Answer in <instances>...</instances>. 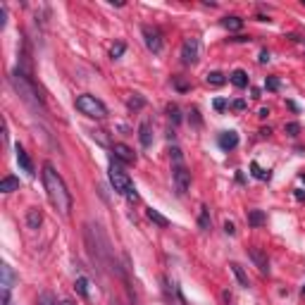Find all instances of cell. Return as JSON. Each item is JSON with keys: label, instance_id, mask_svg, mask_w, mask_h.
I'll return each instance as SVG.
<instances>
[{"label": "cell", "instance_id": "ffe728a7", "mask_svg": "<svg viewBox=\"0 0 305 305\" xmlns=\"http://www.w3.org/2000/svg\"><path fill=\"white\" fill-rule=\"evenodd\" d=\"M210 224H212V220H210V210L203 205V208H200V217H198V226H200L203 231H208Z\"/></svg>", "mask_w": 305, "mask_h": 305}, {"label": "cell", "instance_id": "8fae6325", "mask_svg": "<svg viewBox=\"0 0 305 305\" xmlns=\"http://www.w3.org/2000/svg\"><path fill=\"white\" fill-rule=\"evenodd\" d=\"M15 150H17V162H19V167H22L24 172H29V174H33V162H31V158L27 155V150H24L19 143H17Z\"/></svg>", "mask_w": 305, "mask_h": 305}, {"label": "cell", "instance_id": "f1b7e54d", "mask_svg": "<svg viewBox=\"0 0 305 305\" xmlns=\"http://www.w3.org/2000/svg\"><path fill=\"white\" fill-rule=\"evenodd\" d=\"M38 305H55V298H53V293H41V298H38Z\"/></svg>", "mask_w": 305, "mask_h": 305}, {"label": "cell", "instance_id": "8d00e7d4", "mask_svg": "<svg viewBox=\"0 0 305 305\" xmlns=\"http://www.w3.org/2000/svg\"><path fill=\"white\" fill-rule=\"evenodd\" d=\"M191 119H193L195 127H200V117H198V110H191Z\"/></svg>", "mask_w": 305, "mask_h": 305}, {"label": "cell", "instance_id": "4316f807", "mask_svg": "<svg viewBox=\"0 0 305 305\" xmlns=\"http://www.w3.org/2000/svg\"><path fill=\"white\" fill-rule=\"evenodd\" d=\"M222 303L224 305H236V298H234V293H231L229 289H224L222 291Z\"/></svg>", "mask_w": 305, "mask_h": 305}, {"label": "cell", "instance_id": "74e56055", "mask_svg": "<svg viewBox=\"0 0 305 305\" xmlns=\"http://www.w3.org/2000/svg\"><path fill=\"white\" fill-rule=\"evenodd\" d=\"M2 305H12L10 303V291H2Z\"/></svg>", "mask_w": 305, "mask_h": 305}, {"label": "cell", "instance_id": "5bb4252c", "mask_svg": "<svg viewBox=\"0 0 305 305\" xmlns=\"http://www.w3.org/2000/svg\"><path fill=\"white\" fill-rule=\"evenodd\" d=\"M0 191H2V193L19 191V179H17V177H5V179L0 181Z\"/></svg>", "mask_w": 305, "mask_h": 305}, {"label": "cell", "instance_id": "4fadbf2b", "mask_svg": "<svg viewBox=\"0 0 305 305\" xmlns=\"http://www.w3.org/2000/svg\"><path fill=\"white\" fill-rule=\"evenodd\" d=\"M0 272H2V281H0V286H2V291H10L12 289V284H15V272H12V267L10 265H2L0 267Z\"/></svg>", "mask_w": 305, "mask_h": 305}, {"label": "cell", "instance_id": "e0dca14e", "mask_svg": "<svg viewBox=\"0 0 305 305\" xmlns=\"http://www.w3.org/2000/svg\"><path fill=\"white\" fill-rule=\"evenodd\" d=\"M229 267H231V272H234V277L239 279V284H241L243 289H248V286H250V281H248V274L243 272V267H241L239 262H231Z\"/></svg>", "mask_w": 305, "mask_h": 305}, {"label": "cell", "instance_id": "ac0fdd59", "mask_svg": "<svg viewBox=\"0 0 305 305\" xmlns=\"http://www.w3.org/2000/svg\"><path fill=\"white\" fill-rule=\"evenodd\" d=\"M145 215H148V220L153 224H158V226H169V220H167L165 215H160L158 210H153V208H148L145 210Z\"/></svg>", "mask_w": 305, "mask_h": 305}, {"label": "cell", "instance_id": "9c48e42d", "mask_svg": "<svg viewBox=\"0 0 305 305\" xmlns=\"http://www.w3.org/2000/svg\"><path fill=\"white\" fill-rule=\"evenodd\" d=\"M248 255L250 260L255 262V267L262 272V274H270V260H267V255L262 253L260 248H248Z\"/></svg>", "mask_w": 305, "mask_h": 305}, {"label": "cell", "instance_id": "cb8c5ba5", "mask_svg": "<svg viewBox=\"0 0 305 305\" xmlns=\"http://www.w3.org/2000/svg\"><path fill=\"white\" fill-rule=\"evenodd\" d=\"M167 114H169L172 124H179V122H181V112H179V105L169 103V105H167Z\"/></svg>", "mask_w": 305, "mask_h": 305}, {"label": "cell", "instance_id": "f35d334b", "mask_svg": "<svg viewBox=\"0 0 305 305\" xmlns=\"http://www.w3.org/2000/svg\"><path fill=\"white\" fill-rule=\"evenodd\" d=\"M60 305H74V303H69V301H64V303H60Z\"/></svg>", "mask_w": 305, "mask_h": 305}, {"label": "cell", "instance_id": "d590c367", "mask_svg": "<svg viewBox=\"0 0 305 305\" xmlns=\"http://www.w3.org/2000/svg\"><path fill=\"white\" fill-rule=\"evenodd\" d=\"M234 110H246V100H234Z\"/></svg>", "mask_w": 305, "mask_h": 305}, {"label": "cell", "instance_id": "30bf717a", "mask_svg": "<svg viewBox=\"0 0 305 305\" xmlns=\"http://www.w3.org/2000/svg\"><path fill=\"white\" fill-rule=\"evenodd\" d=\"M239 145V134L236 131H224L220 134V148L222 150H234Z\"/></svg>", "mask_w": 305, "mask_h": 305}, {"label": "cell", "instance_id": "277c9868", "mask_svg": "<svg viewBox=\"0 0 305 305\" xmlns=\"http://www.w3.org/2000/svg\"><path fill=\"white\" fill-rule=\"evenodd\" d=\"M77 110L86 114V117H96V119H103V117H108V108H105V103L103 100H98L96 96H88V93H83L77 98Z\"/></svg>", "mask_w": 305, "mask_h": 305}, {"label": "cell", "instance_id": "9a60e30c", "mask_svg": "<svg viewBox=\"0 0 305 305\" xmlns=\"http://www.w3.org/2000/svg\"><path fill=\"white\" fill-rule=\"evenodd\" d=\"M41 222H43V215H41V210H38V208H31V210L27 212L29 229H38V226H41Z\"/></svg>", "mask_w": 305, "mask_h": 305}, {"label": "cell", "instance_id": "f546056e", "mask_svg": "<svg viewBox=\"0 0 305 305\" xmlns=\"http://www.w3.org/2000/svg\"><path fill=\"white\" fill-rule=\"evenodd\" d=\"M265 86H267V91H279V86H281V83H279V79L270 77V79L265 81Z\"/></svg>", "mask_w": 305, "mask_h": 305}, {"label": "cell", "instance_id": "d6986e66", "mask_svg": "<svg viewBox=\"0 0 305 305\" xmlns=\"http://www.w3.org/2000/svg\"><path fill=\"white\" fill-rule=\"evenodd\" d=\"M222 27L229 29V31H239V29L243 27V19H241V17H224Z\"/></svg>", "mask_w": 305, "mask_h": 305}, {"label": "cell", "instance_id": "2e32d148", "mask_svg": "<svg viewBox=\"0 0 305 305\" xmlns=\"http://www.w3.org/2000/svg\"><path fill=\"white\" fill-rule=\"evenodd\" d=\"M229 81L234 83L236 88H246V86H248V74H246L243 69H236V72H231Z\"/></svg>", "mask_w": 305, "mask_h": 305}, {"label": "cell", "instance_id": "e575fe53", "mask_svg": "<svg viewBox=\"0 0 305 305\" xmlns=\"http://www.w3.org/2000/svg\"><path fill=\"white\" fill-rule=\"evenodd\" d=\"M257 62H260V64L270 62V53H267V50H262V53H260V57H257Z\"/></svg>", "mask_w": 305, "mask_h": 305}, {"label": "cell", "instance_id": "1f68e13d", "mask_svg": "<svg viewBox=\"0 0 305 305\" xmlns=\"http://www.w3.org/2000/svg\"><path fill=\"white\" fill-rule=\"evenodd\" d=\"M224 231H226L229 236H231V234H236V226H234V222H229V220H226V222H224Z\"/></svg>", "mask_w": 305, "mask_h": 305}, {"label": "cell", "instance_id": "d4e9b609", "mask_svg": "<svg viewBox=\"0 0 305 305\" xmlns=\"http://www.w3.org/2000/svg\"><path fill=\"white\" fill-rule=\"evenodd\" d=\"M74 289H77V293H79L81 298H88V281H86L83 277H79V279H77Z\"/></svg>", "mask_w": 305, "mask_h": 305}, {"label": "cell", "instance_id": "44dd1931", "mask_svg": "<svg viewBox=\"0 0 305 305\" xmlns=\"http://www.w3.org/2000/svg\"><path fill=\"white\" fill-rule=\"evenodd\" d=\"M205 81L210 83V86H224V83H226V77H224L222 72H210V74L205 77Z\"/></svg>", "mask_w": 305, "mask_h": 305}, {"label": "cell", "instance_id": "60d3db41", "mask_svg": "<svg viewBox=\"0 0 305 305\" xmlns=\"http://www.w3.org/2000/svg\"><path fill=\"white\" fill-rule=\"evenodd\" d=\"M303 5H305V0H303Z\"/></svg>", "mask_w": 305, "mask_h": 305}, {"label": "cell", "instance_id": "8992f818", "mask_svg": "<svg viewBox=\"0 0 305 305\" xmlns=\"http://www.w3.org/2000/svg\"><path fill=\"white\" fill-rule=\"evenodd\" d=\"M198 57H200V41L195 36L184 38V43H181V62L184 64H195Z\"/></svg>", "mask_w": 305, "mask_h": 305}, {"label": "cell", "instance_id": "52a82bcc", "mask_svg": "<svg viewBox=\"0 0 305 305\" xmlns=\"http://www.w3.org/2000/svg\"><path fill=\"white\" fill-rule=\"evenodd\" d=\"M172 177H174V189H177V193L184 195L189 191V186H191V172H189L184 165H174Z\"/></svg>", "mask_w": 305, "mask_h": 305}, {"label": "cell", "instance_id": "4dcf8cb0", "mask_svg": "<svg viewBox=\"0 0 305 305\" xmlns=\"http://www.w3.org/2000/svg\"><path fill=\"white\" fill-rule=\"evenodd\" d=\"M145 103H143V98H131L129 100V108H134V110H139V108H143Z\"/></svg>", "mask_w": 305, "mask_h": 305}, {"label": "cell", "instance_id": "d6a6232c", "mask_svg": "<svg viewBox=\"0 0 305 305\" xmlns=\"http://www.w3.org/2000/svg\"><path fill=\"white\" fill-rule=\"evenodd\" d=\"M5 17H7V10L5 5H0V29H5Z\"/></svg>", "mask_w": 305, "mask_h": 305}, {"label": "cell", "instance_id": "83f0119b", "mask_svg": "<svg viewBox=\"0 0 305 305\" xmlns=\"http://www.w3.org/2000/svg\"><path fill=\"white\" fill-rule=\"evenodd\" d=\"M124 50H127V46H124V43H117V46H114V48H112V60H117V57H122L124 55Z\"/></svg>", "mask_w": 305, "mask_h": 305}, {"label": "cell", "instance_id": "ab89813d", "mask_svg": "<svg viewBox=\"0 0 305 305\" xmlns=\"http://www.w3.org/2000/svg\"><path fill=\"white\" fill-rule=\"evenodd\" d=\"M303 296H305V286H303Z\"/></svg>", "mask_w": 305, "mask_h": 305}, {"label": "cell", "instance_id": "5b68a950", "mask_svg": "<svg viewBox=\"0 0 305 305\" xmlns=\"http://www.w3.org/2000/svg\"><path fill=\"white\" fill-rule=\"evenodd\" d=\"M141 33H143V41H145V46H148L150 53H155V55L162 53V33H160V29L150 27V24H143Z\"/></svg>", "mask_w": 305, "mask_h": 305}, {"label": "cell", "instance_id": "7a4b0ae2", "mask_svg": "<svg viewBox=\"0 0 305 305\" xmlns=\"http://www.w3.org/2000/svg\"><path fill=\"white\" fill-rule=\"evenodd\" d=\"M10 81H12V86H15V91L27 100L29 105H33V108H43V98L38 96L36 86L31 83V79H29L22 69H15V72L10 74Z\"/></svg>", "mask_w": 305, "mask_h": 305}, {"label": "cell", "instance_id": "603a6c76", "mask_svg": "<svg viewBox=\"0 0 305 305\" xmlns=\"http://www.w3.org/2000/svg\"><path fill=\"white\" fill-rule=\"evenodd\" d=\"M250 174H253L255 179H262V181H267V179H270V172H265V169L257 165V162H250Z\"/></svg>", "mask_w": 305, "mask_h": 305}, {"label": "cell", "instance_id": "3957f363", "mask_svg": "<svg viewBox=\"0 0 305 305\" xmlns=\"http://www.w3.org/2000/svg\"><path fill=\"white\" fill-rule=\"evenodd\" d=\"M110 184L114 186V191H117V193L127 195V198H131V200H136V198H139L136 189H134V184H131V179H129V174L117 165L114 160H112V165H110Z\"/></svg>", "mask_w": 305, "mask_h": 305}, {"label": "cell", "instance_id": "ba28073f", "mask_svg": "<svg viewBox=\"0 0 305 305\" xmlns=\"http://www.w3.org/2000/svg\"><path fill=\"white\" fill-rule=\"evenodd\" d=\"M112 153H114V160H122L124 165H134L136 162V153L129 145H124V143H114Z\"/></svg>", "mask_w": 305, "mask_h": 305}, {"label": "cell", "instance_id": "836d02e7", "mask_svg": "<svg viewBox=\"0 0 305 305\" xmlns=\"http://www.w3.org/2000/svg\"><path fill=\"white\" fill-rule=\"evenodd\" d=\"M224 108H226V100H224V98H217V100H215V110L222 112Z\"/></svg>", "mask_w": 305, "mask_h": 305}, {"label": "cell", "instance_id": "7c38bea8", "mask_svg": "<svg viewBox=\"0 0 305 305\" xmlns=\"http://www.w3.org/2000/svg\"><path fill=\"white\" fill-rule=\"evenodd\" d=\"M139 141H141V145H143V148H148V145L153 143V127H150V122H141Z\"/></svg>", "mask_w": 305, "mask_h": 305}, {"label": "cell", "instance_id": "484cf974", "mask_svg": "<svg viewBox=\"0 0 305 305\" xmlns=\"http://www.w3.org/2000/svg\"><path fill=\"white\" fill-rule=\"evenodd\" d=\"M284 131H286L289 136H298V134H301V124H296V122H289V124H284Z\"/></svg>", "mask_w": 305, "mask_h": 305}, {"label": "cell", "instance_id": "6da1fadb", "mask_svg": "<svg viewBox=\"0 0 305 305\" xmlns=\"http://www.w3.org/2000/svg\"><path fill=\"white\" fill-rule=\"evenodd\" d=\"M43 186H46V193H48L50 205L67 217L69 210H72V193L67 191L62 177L55 172L53 165H43Z\"/></svg>", "mask_w": 305, "mask_h": 305}, {"label": "cell", "instance_id": "7402d4cb", "mask_svg": "<svg viewBox=\"0 0 305 305\" xmlns=\"http://www.w3.org/2000/svg\"><path fill=\"white\" fill-rule=\"evenodd\" d=\"M248 224L250 226L265 224V212H260V210H248Z\"/></svg>", "mask_w": 305, "mask_h": 305}]
</instances>
